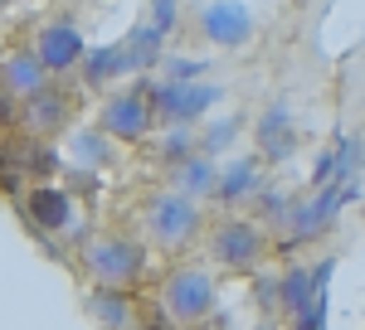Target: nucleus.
Wrapping results in <instances>:
<instances>
[{
	"mask_svg": "<svg viewBox=\"0 0 365 330\" xmlns=\"http://www.w3.org/2000/svg\"><path fill=\"white\" fill-rule=\"evenodd\" d=\"M175 20H180V0H156L151 25H156V29H175Z\"/></svg>",
	"mask_w": 365,
	"mask_h": 330,
	"instance_id": "obj_24",
	"label": "nucleus"
},
{
	"mask_svg": "<svg viewBox=\"0 0 365 330\" xmlns=\"http://www.w3.org/2000/svg\"><path fill=\"white\" fill-rule=\"evenodd\" d=\"M175 170H180V190L190 194V199H215V190H220V165H215V156L195 151V156H185Z\"/></svg>",
	"mask_w": 365,
	"mask_h": 330,
	"instance_id": "obj_15",
	"label": "nucleus"
},
{
	"mask_svg": "<svg viewBox=\"0 0 365 330\" xmlns=\"http://www.w3.org/2000/svg\"><path fill=\"white\" fill-rule=\"evenodd\" d=\"M215 306V277L205 267H180L166 277V316L175 326H195Z\"/></svg>",
	"mask_w": 365,
	"mask_h": 330,
	"instance_id": "obj_4",
	"label": "nucleus"
},
{
	"mask_svg": "<svg viewBox=\"0 0 365 330\" xmlns=\"http://www.w3.org/2000/svg\"><path fill=\"white\" fill-rule=\"evenodd\" d=\"M108 141H113V137H108L103 127H98V132H78L73 151H78V161H83V165H108V156H113Z\"/></svg>",
	"mask_w": 365,
	"mask_h": 330,
	"instance_id": "obj_21",
	"label": "nucleus"
},
{
	"mask_svg": "<svg viewBox=\"0 0 365 330\" xmlns=\"http://www.w3.org/2000/svg\"><path fill=\"white\" fill-rule=\"evenodd\" d=\"M234 137H239V122H225V127H215V132H205V137H200V151H205V156H220Z\"/></svg>",
	"mask_w": 365,
	"mask_h": 330,
	"instance_id": "obj_23",
	"label": "nucleus"
},
{
	"mask_svg": "<svg viewBox=\"0 0 365 330\" xmlns=\"http://www.w3.org/2000/svg\"><path fill=\"white\" fill-rule=\"evenodd\" d=\"M161 39H166V29H156V25H137L127 39H122V58H127V73L132 68H151L156 58H161Z\"/></svg>",
	"mask_w": 365,
	"mask_h": 330,
	"instance_id": "obj_16",
	"label": "nucleus"
},
{
	"mask_svg": "<svg viewBox=\"0 0 365 330\" xmlns=\"http://www.w3.org/2000/svg\"><path fill=\"white\" fill-rule=\"evenodd\" d=\"M151 122H156V112H151V82H137L127 92H113L103 117H98V127L113 141H141L151 132Z\"/></svg>",
	"mask_w": 365,
	"mask_h": 330,
	"instance_id": "obj_5",
	"label": "nucleus"
},
{
	"mask_svg": "<svg viewBox=\"0 0 365 330\" xmlns=\"http://www.w3.org/2000/svg\"><path fill=\"white\" fill-rule=\"evenodd\" d=\"M0 127H15V102H10L5 87H0Z\"/></svg>",
	"mask_w": 365,
	"mask_h": 330,
	"instance_id": "obj_25",
	"label": "nucleus"
},
{
	"mask_svg": "<svg viewBox=\"0 0 365 330\" xmlns=\"http://www.w3.org/2000/svg\"><path fill=\"white\" fill-rule=\"evenodd\" d=\"M20 122H25L34 137H54V132H63L68 122H73V102L58 92V87H39V92H29L25 97V112H20Z\"/></svg>",
	"mask_w": 365,
	"mask_h": 330,
	"instance_id": "obj_9",
	"label": "nucleus"
},
{
	"mask_svg": "<svg viewBox=\"0 0 365 330\" xmlns=\"http://www.w3.org/2000/svg\"><path fill=\"white\" fill-rule=\"evenodd\" d=\"M58 170V151L49 146V141H34V146H25V161H20V175H39V180H49Z\"/></svg>",
	"mask_w": 365,
	"mask_h": 330,
	"instance_id": "obj_19",
	"label": "nucleus"
},
{
	"mask_svg": "<svg viewBox=\"0 0 365 330\" xmlns=\"http://www.w3.org/2000/svg\"><path fill=\"white\" fill-rule=\"evenodd\" d=\"M312 292H317V282H312V272H302V267H287V277L278 282V302L287 306V311H302V306L312 302Z\"/></svg>",
	"mask_w": 365,
	"mask_h": 330,
	"instance_id": "obj_18",
	"label": "nucleus"
},
{
	"mask_svg": "<svg viewBox=\"0 0 365 330\" xmlns=\"http://www.w3.org/2000/svg\"><path fill=\"white\" fill-rule=\"evenodd\" d=\"M225 97V87L220 82H151V112H156V122H166V127H175V122H200L205 112L215 107Z\"/></svg>",
	"mask_w": 365,
	"mask_h": 330,
	"instance_id": "obj_2",
	"label": "nucleus"
},
{
	"mask_svg": "<svg viewBox=\"0 0 365 330\" xmlns=\"http://www.w3.org/2000/svg\"><path fill=\"white\" fill-rule=\"evenodd\" d=\"M258 156H239V161H229V170H220V190H215V199L220 204H239V199H249V194H258Z\"/></svg>",
	"mask_w": 365,
	"mask_h": 330,
	"instance_id": "obj_14",
	"label": "nucleus"
},
{
	"mask_svg": "<svg viewBox=\"0 0 365 330\" xmlns=\"http://www.w3.org/2000/svg\"><path fill=\"white\" fill-rule=\"evenodd\" d=\"M146 228L161 247H185L200 233V199H190L185 190L156 194L151 209H146Z\"/></svg>",
	"mask_w": 365,
	"mask_h": 330,
	"instance_id": "obj_3",
	"label": "nucleus"
},
{
	"mask_svg": "<svg viewBox=\"0 0 365 330\" xmlns=\"http://www.w3.org/2000/svg\"><path fill=\"white\" fill-rule=\"evenodd\" d=\"M253 141H258V161H287L292 146H297V132H292L287 107H268L263 112V122L253 127Z\"/></svg>",
	"mask_w": 365,
	"mask_h": 330,
	"instance_id": "obj_11",
	"label": "nucleus"
},
{
	"mask_svg": "<svg viewBox=\"0 0 365 330\" xmlns=\"http://www.w3.org/2000/svg\"><path fill=\"white\" fill-rule=\"evenodd\" d=\"M210 252H215V262L220 267H234V272H249L253 262L268 252L263 243V228L249 219H225L215 233H210Z\"/></svg>",
	"mask_w": 365,
	"mask_h": 330,
	"instance_id": "obj_6",
	"label": "nucleus"
},
{
	"mask_svg": "<svg viewBox=\"0 0 365 330\" xmlns=\"http://www.w3.org/2000/svg\"><path fill=\"white\" fill-rule=\"evenodd\" d=\"M25 209H29V219H34L39 233H58V228H68V219H73V194L49 185V180H39V185L29 190Z\"/></svg>",
	"mask_w": 365,
	"mask_h": 330,
	"instance_id": "obj_10",
	"label": "nucleus"
},
{
	"mask_svg": "<svg viewBox=\"0 0 365 330\" xmlns=\"http://www.w3.org/2000/svg\"><path fill=\"white\" fill-rule=\"evenodd\" d=\"M49 82V73H44V63L34 58V49L29 54H5L0 58V87L10 92V97H29V92H39Z\"/></svg>",
	"mask_w": 365,
	"mask_h": 330,
	"instance_id": "obj_13",
	"label": "nucleus"
},
{
	"mask_svg": "<svg viewBox=\"0 0 365 330\" xmlns=\"http://www.w3.org/2000/svg\"><path fill=\"white\" fill-rule=\"evenodd\" d=\"M88 316L98 326H132L137 321V302H132V287H93L88 292Z\"/></svg>",
	"mask_w": 365,
	"mask_h": 330,
	"instance_id": "obj_12",
	"label": "nucleus"
},
{
	"mask_svg": "<svg viewBox=\"0 0 365 330\" xmlns=\"http://www.w3.org/2000/svg\"><path fill=\"white\" fill-rule=\"evenodd\" d=\"M200 29H205L210 44L239 49V44H249V34H253V15L239 5V0H215V5L200 10Z\"/></svg>",
	"mask_w": 365,
	"mask_h": 330,
	"instance_id": "obj_8",
	"label": "nucleus"
},
{
	"mask_svg": "<svg viewBox=\"0 0 365 330\" xmlns=\"http://www.w3.org/2000/svg\"><path fill=\"white\" fill-rule=\"evenodd\" d=\"M83 267L103 287H137L146 272V247L137 238H122V233H103V238H88Z\"/></svg>",
	"mask_w": 365,
	"mask_h": 330,
	"instance_id": "obj_1",
	"label": "nucleus"
},
{
	"mask_svg": "<svg viewBox=\"0 0 365 330\" xmlns=\"http://www.w3.org/2000/svg\"><path fill=\"white\" fill-rule=\"evenodd\" d=\"M127 73V58H122V44H103V49H93L83 54V78L93 87H103V82H113Z\"/></svg>",
	"mask_w": 365,
	"mask_h": 330,
	"instance_id": "obj_17",
	"label": "nucleus"
},
{
	"mask_svg": "<svg viewBox=\"0 0 365 330\" xmlns=\"http://www.w3.org/2000/svg\"><path fill=\"white\" fill-rule=\"evenodd\" d=\"M88 54V44H83V34L73 25H44L39 34H34V58L44 63V73H68V68H78Z\"/></svg>",
	"mask_w": 365,
	"mask_h": 330,
	"instance_id": "obj_7",
	"label": "nucleus"
},
{
	"mask_svg": "<svg viewBox=\"0 0 365 330\" xmlns=\"http://www.w3.org/2000/svg\"><path fill=\"white\" fill-rule=\"evenodd\" d=\"M5 5H10V0H0V10H5Z\"/></svg>",
	"mask_w": 365,
	"mask_h": 330,
	"instance_id": "obj_26",
	"label": "nucleus"
},
{
	"mask_svg": "<svg viewBox=\"0 0 365 330\" xmlns=\"http://www.w3.org/2000/svg\"><path fill=\"white\" fill-rule=\"evenodd\" d=\"M322 326H327V287L312 292V302L297 311V330H322Z\"/></svg>",
	"mask_w": 365,
	"mask_h": 330,
	"instance_id": "obj_22",
	"label": "nucleus"
},
{
	"mask_svg": "<svg viewBox=\"0 0 365 330\" xmlns=\"http://www.w3.org/2000/svg\"><path fill=\"white\" fill-rule=\"evenodd\" d=\"M185 156H195V137H190V122H175L166 132V141H161V161L180 165Z\"/></svg>",
	"mask_w": 365,
	"mask_h": 330,
	"instance_id": "obj_20",
	"label": "nucleus"
}]
</instances>
